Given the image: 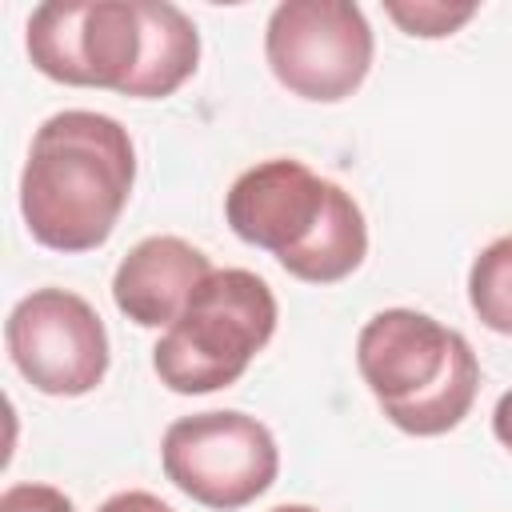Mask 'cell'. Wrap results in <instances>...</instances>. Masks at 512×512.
I'll use <instances>...</instances> for the list:
<instances>
[{
  "mask_svg": "<svg viewBox=\"0 0 512 512\" xmlns=\"http://www.w3.org/2000/svg\"><path fill=\"white\" fill-rule=\"evenodd\" d=\"M24 48L56 84L132 100L172 96L200 64V32L168 0H48L32 8Z\"/></svg>",
  "mask_w": 512,
  "mask_h": 512,
  "instance_id": "cell-1",
  "label": "cell"
},
{
  "mask_svg": "<svg viewBox=\"0 0 512 512\" xmlns=\"http://www.w3.org/2000/svg\"><path fill=\"white\" fill-rule=\"evenodd\" d=\"M136 184L128 128L92 108L52 112L28 144L20 172V216L36 244L52 252H92L108 244Z\"/></svg>",
  "mask_w": 512,
  "mask_h": 512,
  "instance_id": "cell-2",
  "label": "cell"
},
{
  "mask_svg": "<svg viewBox=\"0 0 512 512\" xmlns=\"http://www.w3.org/2000/svg\"><path fill=\"white\" fill-rule=\"evenodd\" d=\"M224 220L304 284H340L368 256V224L352 192L292 156L240 172L224 196Z\"/></svg>",
  "mask_w": 512,
  "mask_h": 512,
  "instance_id": "cell-3",
  "label": "cell"
},
{
  "mask_svg": "<svg viewBox=\"0 0 512 512\" xmlns=\"http://www.w3.org/2000/svg\"><path fill=\"white\" fill-rule=\"evenodd\" d=\"M356 368L384 420L408 436H444L476 404L472 344L416 308H384L356 336Z\"/></svg>",
  "mask_w": 512,
  "mask_h": 512,
  "instance_id": "cell-4",
  "label": "cell"
},
{
  "mask_svg": "<svg viewBox=\"0 0 512 512\" xmlns=\"http://www.w3.org/2000/svg\"><path fill=\"white\" fill-rule=\"evenodd\" d=\"M276 320L280 308L264 276L248 268H212L156 340L152 368L160 384L180 396L232 388L256 352L268 348Z\"/></svg>",
  "mask_w": 512,
  "mask_h": 512,
  "instance_id": "cell-5",
  "label": "cell"
},
{
  "mask_svg": "<svg viewBox=\"0 0 512 512\" xmlns=\"http://www.w3.org/2000/svg\"><path fill=\"white\" fill-rule=\"evenodd\" d=\"M160 464L188 500L212 512H236L272 488L280 448L264 420L216 408L172 420L160 440Z\"/></svg>",
  "mask_w": 512,
  "mask_h": 512,
  "instance_id": "cell-6",
  "label": "cell"
},
{
  "mask_svg": "<svg viewBox=\"0 0 512 512\" xmlns=\"http://www.w3.org/2000/svg\"><path fill=\"white\" fill-rule=\"evenodd\" d=\"M376 56V40L360 4L348 0H284L264 28V60L280 88L312 104L348 100Z\"/></svg>",
  "mask_w": 512,
  "mask_h": 512,
  "instance_id": "cell-7",
  "label": "cell"
},
{
  "mask_svg": "<svg viewBox=\"0 0 512 512\" xmlns=\"http://www.w3.org/2000/svg\"><path fill=\"white\" fill-rule=\"evenodd\" d=\"M4 348L16 372L44 396H88L108 376V328L68 288H32L4 320Z\"/></svg>",
  "mask_w": 512,
  "mask_h": 512,
  "instance_id": "cell-8",
  "label": "cell"
},
{
  "mask_svg": "<svg viewBox=\"0 0 512 512\" xmlns=\"http://www.w3.org/2000/svg\"><path fill=\"white\" fill-rule=\"evenodd\" d=\"M208 272H212V260L196 244L180 236H144L116 264L112 300L132 324L168 328Z\"/></svg>",
  "mask_w": 512,
  "mask_h": 512,
  "instance_id": "cell-9",
  "label": "cell"
},
{
  "mask_svg": "<svg viewBox=\"0 0 512 512\" xmlns=\"http://www.w3.org/2000/svg\"><path fill=\"white\" fill-rule=\"evenodd\" d=\"M468 304L488 332L512 336V236L484 244L468 268Z\"/></svg>",
  "mask_w": 512,
  "mask_h": 512,
  "instance_id": "cell-10",
  "label": "cell"
},
{
  "mask_svg": "<svg viewBox=\"0 0 512 512\" xmlns=\"http://www.w3.org/2000/svg\"><path fill=\"white\" fill-rule=\"evenodd\" d=\"M388 20H396L408 36L440 40L464 28L476 16V4H440V0H412V4H384Z\"/></svg>",
  "mask_w": 512,
  "mask_h": 512,
  "instance_id": "cell-11",
  "label": "cell"
},
{
  "mask_svg": "<svg viewBox=\"0 0 512 512\" xmlns=\"http://www.w3.org/2000/svg\"><path fill=\"white\" fill-rule=\"evenodd\" d=\"M0 512H76V504L56 484L20 480V484H8L0 492Z\"/></svg>",
  "mask_w": 512,
  "mask_h": 512,
  "instance_id": "cell-12",
  "label": "cell"
},
{
  "mask_svg": "<svg viewBox=\"0 0 512 512\" xmlns=\"http://www.w3.org/2000/svg\"><path fill=\"white\" fill-rule=\"evenodd\" d=\"M96 512H176V508H172V504H164L160 496L144 492V488H128V492L108 496Z\"/></svg>",
  "mask_w": 512,
  "mask_h": 512,
  "instance_id": "cell-13",
  "label": "cell"
},
{
  "mask_svg": "<svg viewBox=\"0 0 512 512\" xmlns=\"http://www.w3.org/2000/svg\"><path fill=\"white\" fill-rule=\"evenodd\" d=\"M492 432H496V440L512 452V388L496 400V408H492Z\"/></svg>",
  "mask_w": 512,
  "mask_h": 512,
  "instance_id": "cell-14",
  "label": "cell"
},
{
  "mask_svg": "<svg viewBox=\"0 0 512 512\" xmlns=\"http://www.w3.org/2000/svg\"><path fill=\"white\" fill-rule=\"evenodd\" d=\"M268 512H320V508H312V504H276Z\"/></svg>",
  "mask_w": 512,
  "mask_h": 512,
  "instance_id": "cell-15",
  "label": "cell"
}]
</instances>
